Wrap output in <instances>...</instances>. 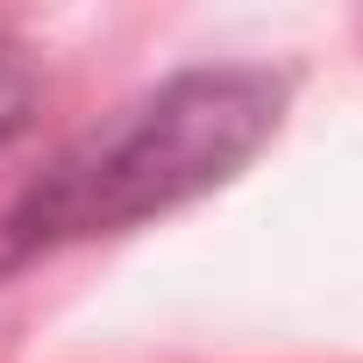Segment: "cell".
Instances as JSON below:
<instances>
[{
    "mask_svg": "<svg viewBox=\"0 0 363 363\" xmlns=\"http://www.w3.org/2000/svg\"><path fill=\"white\" fill-rule=\"evenodd\" d=\"M15 193L22 186H0V278L22 264V250H15Z\"/></svg>",
    "mask_w": 363,
    "mask_h": 363,
    "instance_id": "cell-3",
    "label": "cell"
},
{
    "mask_svg": "<svg viewBox=\"0 0 363 363\" xmlns=\"http://www.w3.org/2000/svg\"><path fill=\"white\" fill-rule=\"evenodd\" d=\"M285 79L257 65H200L150 86L79 143H65L43 171L22 178L15 193V250L22 264L79 242L114 235L150 214H171L221 178H235L278 128Z\"/></svg>",
    "mask_w": 363,
    "mask_h": 363,
    "instance_id": "cell-1",
    "label": "cell"
},
{
    "mask_svg": "<svg viewBox=\"0 0 363 363\" xmlns=\"http://www.w3.org/2000/svg\"><path fill=\"white\" fill-rule=\"evenodd\" d=\"M29 114H36V72H29V57L15 43H0V143L22 135Z\"/></svg>",
    "mask_w": 363,
    "mask_h": 363,
    "instance_id": "cell-2",
    "label": "cell"
}]
</instances>
